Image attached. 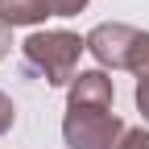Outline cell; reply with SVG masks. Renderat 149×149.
Wrapping results in <instances>:
<instances>
[{
	"instance_id": "obj_1",
	"label": "cell",
	"mask_w": 149,
	"mask_h": 149,
	"mask_svg": "<svg viewBox=\"0 0 149 149\" xmlns=\"http://www.w3.org/2000/svg\"><path fill=\"white\" fill-rule=\"evenodd\" d=\"M83 50H87V37L70 29H33L21 42V58H25V70L42 74L50 87H70L79 74Z\"/></svg>"
},
{
	"instance_id": "obj_2",
	"label": "cell",
	"mask_w": 149,
	"mask_h": 149,
	"mask_svg": "<svg viewBox=\"0 0 149 149\" xmlns=\"http://www.w3.org/2000/svg\"><path fill=\"white\" fill-rule=\"evenodd\" d=\"M128 124L112 108H87V104H66L62 116V141L66 149H120Z\"/></svg>"
},
{
	"instance_id": "obj_3",
	"label": "cell",
	"mask_w": 149,
	"mask_h": 149,
	"mask_svg": "<svg viewBox=\"0 0 149 149\" xmlns=\"http://www.w3.org/2000/svg\"><path fill=\"white\" fill-rule=\"evenodd\" d=\"M137 33L141 29L124 25V21H100L87 33V54L95 58L100 70H128V54H133Z\"/></svg>"
},
{
	"instance_id": "obj_4",
	"label": "cell",
	"mask_w": 149,
	"mask_h": 149,
	"mask_svg": "<svg viewBox=\"0 0 149 149\" xmlns=\"http://www.w3.org/2000/svg\"><path fill=\"white\" fill-rule=\"evenodd\" d=\"M66 104H87V108H112L116 104V83L108 70H79L74 83L66 87Z\"/></svg>"
},
{
	"instance_id": "obj_5",
	"label": "cell",
	"mask_w": 149,
	"mask_h": 149,
	"mask_svg": "<svg viewBox=\"0 0 149 149\" xmlns=\"http://www.w3.org/2000/svg\"><path fill=\"white\" fill-rule=\"evenodd\" d=\"M50 4L46 0H0V21L8 29H33V25H46Z\"/></svg>"
},
{
	"instance_id": "obj_6",
	"label": "cell",
	"mask_w": 149,
	"mask_h": 149,
	"mask_svg": "<svg viewBox=\"0 0 149 149\" xmlns=\"http://www.w3.org/2000/svg\"><path fill=\"white\" fill-rule=\"evenodd\" d=\"M128 70L137 74V83L149 79V29L137 33V42H133V54H128Z\"/></svg>"
},
{
	"instance_id": "obj_7",
	"label": "cell",
	"mask_w": 149,
	"mask_h": 149,
	"mask_svg": "<svg viewBox=\"0 0 149 149\" xmlns=\"http://www.w3.org/2000/svg\"><path fill=\"white\" fill-rule=\"evenodd\" d=\"M13 124H17V104H13L8 91H0V137L13 133Z\"/></svg>"
},
{
	"instance_id": "obj_8",
	"label": "cell",
	"mask_w": 149,
	"mask_h": 149,
	"mask_svg": "<svg viewBox=\"0 0 149 149\" xmlns=\"http://www.w3.org/2000/svg\"><path fill=\"white\" fill-rule=\"evenodd\" d=\"M46 4H50L54 17H79V13L91 4V0H46Z\"/></svg>"
},
{
	"instance_id": "obj_9",
	"label": "cell",
	"mask_w": 149,
	"mask_h": 149,
	"mask_svg": "<svg viewBox=\"0 0 149 149\" xmlns=\"http://www.w3.org/2000/svg\"><path fill=\"white\" fill-rule=\"evenodd\" d=\"M120 149H149V128H128Z\"/></svg>"
},
{
	"instance_id": "obj_10",
	"label": "cell",
	"mask_w": 149,
	"mask_h": 149,
	"mask_svg": "<svg viewBox=\"0 0 149 149\" xmlns=\"http://www.w3.org/2000/svg\"><path fill=\"white\" fill-rule=\"evenodd\" d=\"M133 104H137V112H141V116H145V124H149V79H141V83H137Z\"/></svg>"
},
{
	"instance_id": "obj_11",
	"label": "cell",
	"mask_w": 149,
	"mask_h": 149,
	"mask_svg": "<svg viewBox=\"0 0 149 149\" xmlns=\"http://www.w3.org/2000/svg\"><path fill=\"white\" fill-rule=\"evenodd\" d=\"M8 54H13V29H8L4 21H0V62L8 58Z\"/></svg>"
}]
</instances>
